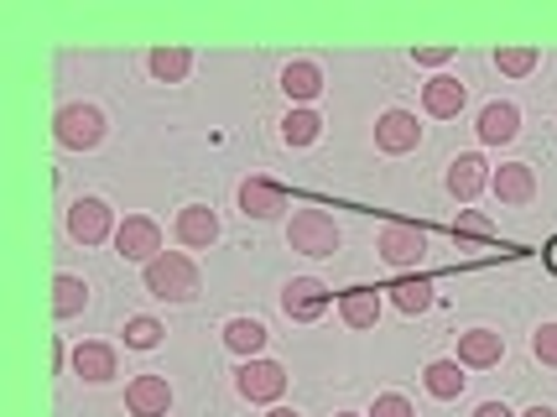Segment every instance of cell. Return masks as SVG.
<instances>
[{
  "label": "cell",
  "mask_w": 557,
  "mask_h": 417,
  "mask_svg": "<svg viewBox=\"0 0 557 417\" xmlns=\"http://www.w3.org/2000/svg\"><path fill=\"white\" fill-rule=\"evenodd\" d=\"M162 334H168V329L151 319V314H136V319H125V344H131V349H157V344H162Z\"/></svg>",
  "instance_id": "obj_27"
},
{
  "label": "cell",
  "mask_w": 557,
  "mask_h": 417,
  "mask_svg": "<svg viewBox=\"0 0 557 417\" xmlns=\"http://www.w3.org/2000/svg\"><path fill=\"white\" fill-rule=\"evenodd\" d=\"M282 89H287V99L302 110L308 99L323 95V69H318V63H308V58H297V63H287V69H282Z\"/></svg>",
  "instance_id": "obj_19"
},
{
  "label": "cell",
  "mask_w": 557,
  "mask_h": 417,
  "mask_svg": "<svg viewBox=\"0 0 557 417\" xmlns=\"http://www.w3.org/2000/svg\"><path fill=\"white\" fill-rule=\"evenodd\" d=\"M267 417H297V413H292V407H271Z\"/></svg>",
  "instance_id": "obj_36"
},
{
  "label": "cell",
  "mask_w": 557,
  "mask_h": 417,
  "mask_svg": "<svg viewBox=\"0 0 557 417\" xmlns=\"http://www.w3.org/2000/svg\"><path fill=\"white\" fill-rule=\"evenodd\" d=\"M412 58H417V63H422V69H443V63L454 58V48H417Z\"/></svg>",
  "instance_id": "obj_32"
},
{
  "label": "cell",
  "mask_w": 557,
  "mask_h": 417,
  "mask_svg": "<svg viewBox=\"0 0 557 417\" xmlns=\"http://www.w3.org/2000/svg\"><path fill=\"white\" fill-rule=\"evenodd\" d=\"M287 209V188L271 177H245L240 183V214L245 220H282Z\"/></svg>",
  "instance_id": "obj_10"
},
{
  "label": "cell",
  "mask_w": 557,
  "mask_h": 417,
  "mask_svg": "<svg viewBox=\"0 0 557 417\" xmlns=\"http://www.w3.org/2000/svg\"><path fill=\"white\" fill-rule=\"evenodd\" d=\"M146 293L162 297V303H194L198 297L194 256H183V250H162V256L146 267Z\"/></svg>",
  "instance_id": "obj_1"
},
{
  "label": "cell",
  "mask_w": 557,
  "mask_h": 417,
  "mask_svg": "<svg viewBox=\"0 0 557 417\" xmlns=\"http://www.w3.org/2000/svg\"><path fill=\"white\" fill-rule=\"evenodd\" d=\"M474 417H516L506 402H485V407H474Z\"/></svg>",
  "instance_id": "obj_33"
},
{
  "label": "cell",
  "mask_w": 557,
  "mask_h": 417,
  "mask_svg": "<svg viewBox=\"0 0 557 417\" xmlns=\"http://www.w3.org/2000/svg\"><path fill=\"white\" fill-rule=\"evenodd\" d=\"M542 261H547V271H553V277H557V235H553V241H547V246H542Z\"/></svg>",
  "instance_id": "obj_34"
},
{
  "label": "cell",
  "mask_w": 557,
  "mask_h": 417,
  "mask_svg": "<svg viewBox=\"0 0 557 417\" xmlns=\"http://www.w3.org/2000/svg\"><path fill=\"white\" fill-rule=\"evenodd\" d=\"M172 235H177L188 250H209L219 241V214L209 209V204H188V209H177Z\"/></svg>",
  "instance_id": "obj_11"
},
{
  "label": "cell",
  "mask_w": 557,
  "mask_h": 417,
  "mask_svg": "<svg viewBox=\"0 0 557 417\" xmlns=\"http://www.w3.org/2000/svg\"><path fill=\"white\" fill-rule=\"evenodd\" d=\"M391 303H396L401 314H428V308H433V282L407 271V277H396V282H391Z\"/></svg>",
  "instance_id": "obj_24"
},
{
  "label": "cell",
  "mask_w": 557,
  "mask_h": 417,
  "mask_svg": "<svg viewBox=\"0 0 557 417\" xmlns=\"http://www.w3.org/2000/svg\"><path fill=\"white\" fill-rule=\"evenodd\" d=\"M224 344H230L235 355H245V360H261V349H267V323L230 319V323H224Z\"/></svg>",
  "instance_id": "obj_23"
},
{
  "label": "cell",
  "mask_w": 557,
  "mask_h": 417,
  "mask_svg": "<svg viewBox=\"0 0 557 417\" xmlns=\"http://www.w3.org/2000/svg\"><path fill=\"white\" fill-rule=\"evenodd\" d=\"M287 246L297 256H334L339 250V224L329 220L323 209H297L287 224Z\"/></svg>",
  "instance_id": "obj_3"
},
{
  "label": "cell",
  "mask_w": 557,
  "mask_h": 417,
  "mask_svg": "<svg viewBox=\"0 0 557 417\" xmlns=\"http://www.w3.org/2000/svg\"><path fill=\"white\" fill-rule=\"evenodd\" d=\"M115 256H121V261H141V267H151V261L162 256V230H157V220H146V214L121 220V230H115Z\"/></svg>",
  "instance_id": "obj_6"
},
{
  "label": "cell",
  "mask_w": 557,
  "mask_h": 417,
  "mask_svg": "<svg viewBox=\"0 0 557 417\" xmlns=\"http://www.w3.org/2000/svg\"><path fill=\"white\" fill-rule=\"evenodd\" d=\"M235 392H240L245 402H282L287 370L276 366V360H245V366L235 370Z\"/></svg>",
  "instance_id": "obj_8"
},
{
  "label": "cell",
  "mask_w": 557,
  "mask_h": 417,
  "mask_svg": "<svg viewBox=\"0 0 557 417\" xmlns=\"http://www.w3.org/2000/svg\"><path fill=\"white\" fill-rule=\"evenodd\" d=\"M532 355L542 366H557V323H542L532 334Z\"/></svg>",
  "instance_id": "obj_30"
},
{
  "label": "cell",
  "mask_w": 557,
  "mask_h": 417,
  "mask_svg": "<svg viewBox=\"0 0 557 417\" xmlns=\"http://www.w3.org/2000/svg\"><path fill=\"white\" fill-rule=\"evenodd\" d=\"M125 407H131V417H168L172 413L168 376H136V381L125 387Z\"/></svg>",
  "instance_id": "obj_12"
},
{
  "label": "cell",
  "mask_w": 557,
  "mask_h": 417,
  "mask_svg": "<svg viewBox=\"0 0 557 417\" xmlns=\"http://www.w3.org/2000/svg\"><path fill=\"white\" fill-rule=\"evenodd\" d=\"M370 417H417V413H412V402H407L401 392H386V396H375Z\"/></svg>",
  "instance_id": "obj_31"
},
{
  "label": "cell",
  "mask_w": 557,
  "mask_h": 417,
  "mask_svg": "<svg viewBox=\"0 0 557 417\" xmlns=\"http://www.w3.org/2000/svg\"><path fill=\"white\" fill-rule=\"evenodd\" d=\"M73 370L89 381V387H104V381H115V349L110 344H99V340H84L78 349H73Z\"/></svg>",
  "instance_id": "obj_17"
},
{
  "label": "cell",
  "mask_w": 557,
  "mask_h": 417,
  "mask_svg": "<svg viewBox=\"0 0 557 417\" xmlns=\"http://www.w3.org/2000/svg\"><path fill=\"white\" fill-rule=\"evenodd\" d=\"M417 142H422V125H417L412 110H386V115L375 121V147L391 151V157L417 151Z\"/></svg>",
  "instance_id": "obj_13"
},
{
  "label": "cell",
  "mask_w": 557,
  "mask_h": 417,
  "mask_svg": "<svg viewBox=\"0 0 557 417\" xmlns=\"http://www.w3.org/2000/svg\"><path fill=\"white\" fill-rule=\"evenodd\" d=\"M536 58H542L536 48H495V69L510 78H527L536 69Z\"/></svg>",
  "instance_id": "obj_28"
},
{
  "label": "cell",
  "mask_w": 557,
  "mask_h": 417,
  "mask_svg": "<svg viewBox=\"0 0 557 417\" xmlns=\"http://www.w3.org/2000/svg\"><path fill=\"white\" fill-rule=\"evenodd\" d=\"M339 314L349 329H375L381 323V293L375 287H349V293H339Z\"/></svg>",
  "instance_id": "obj_20"
},
{
  "label": "cell",
  "mask_w": 557,
  "mask_h": 417,
  "mask_svg": "<svg viewBox=\"0 0 557 417\" xmlns=\"http://www.w3.org/2000/svg\"><path fill=\"white\" fill-rule=\"evenodd\" d=\"M500 355H506V340H500L495 329H469V334H459V366L463 370L500 366Z\"/></svg>",
  "instance_id": "obj_15"
},
{
  "label": "cell",
  "mask_w": 557,
  "mask_h": 417,
  "mask_svg": "<svg viewBox=\"0 0 557 417\" xmlns=\"http://www.w3.org/2000/svg\"><path fill=\"white\" fill-rule=\"evenodd\" d=\"M422 105H428V115H437V121H454L463 105H469V89H463L454 74H437L428 89H422Z\"/></svg>",
  "instance_id": "obj_18"
},
{
  "label": "cell",
  "mask_w": 557,
  "mask_h": 417,
  "mask_svg": "<svg viewBox=\"0 0 557 417\" xmlns=\"http://www.w3.org/2000/svg\"><path fill=\"white\" fill-rule=\"evenodd\" d=\"M375 250H381V261H391L396 271H412L417 261L428 256V230H422V224H407V220H391L386 230H381Z\"/></svg>",
  "instance_id": "obj_5"
},
{
  "label": "cell",
  "mask_w": 557,
  "mask_h": 417,
  "mask_svg": "<svg viewBox=\"0 0 557 417\" xmlns=\"http://www.w3.org/2000/svg\"><path fill=\"white\" fill-rule=\"evenodd\" d=\"M84 308H89V287H84V277L58 271V277H52V314H58V319H73V314H84Z\"/></svg>",
  "instance_id": "obj_21"
},
{
  "label": "cell",
  "mask_w": 557,
  "mask_h": 417,
  "mask_svg": "<svg viewBox=\"0 0 557 417\" xmlns=\"http://www.w3.org/2000/svg\"><path fill=\"white\" fill-rule=\"evenodd\" d=\"M334 303V293L318 282V277H292L287 287H282V314H287L292 323H313L323 319V308Z\"/></svg>",
  "instance_id": "obj_7"
},
{
  "label": "cell",
  "mask_w": 557,
  "mask_h": 417,
  "mask_svg": "<svg viewBox=\"0 0 557 417\" xmlns=\"http://www.w3.org/2000/svg\"><path fill=\"white\" fill-rule=\"evenodd\" d=\"M490 235H495V224L480 209H463L459 220H454V241H490Z\"/></svg>",
  "instance_id": "obj_29"
},
{
  "label": "cell",
  "mask_w": 557,
  "mask_h": 417,
  "mask_svg": "<svg viewBox=\"0 0 557 417\" xmlns=\"http://www.w3.org/2000/svg\"><path fill=\"white\" fill-rule=\"evenodd\" d=\"M52 136L63 151H95L104 142V110L99 105H63L52 121Z\"/></svg>",
  "instance_id": "obj_2"
},
{
  "label": "cell",
  "mask_w": 557,
  "mask_h": 417,
  "mask_svg": "<svg viewBox=\"0 0 557 417\" xmlns=\"http://www.w3.org/2000/svg\"><path fill=\"white\" fill-rule=\"evenodd\" d=\"M146 63H151V74L162 78V84H183V78H188V69H194V52H188V48H157Z\"/></svg>",
  "instance_id": "obj_26"
},
{
  "label": "cell",
  "mask_w": 557,
  "mask_h": 417,
  "mask_svg": "<svg viewBox=\"0 0 557 417\" xmlns=\"http://www.w3.org/2000/svg\"><path fill=\"white\" fill-rule=\"evenodd\" d=\"M490 162L480 157V151H459L454 162H448V194L459 198V204H474V198L490 188Z\"/></svg>",
  "instance_id": "obj_9"
},
{
  "label": "cell",
  "mask_w": 557,
  "mask_h": 417,
  "mask_svg": "<svg viewBox=\"0 0 557 417\" xmlns=\"http://www.w3.org/2000/svg\"><path fill=\"white\" fill-rule=\"evenodd\" d=\"M490 188H495V198H500V204H532V198H536L532 162H500V168H495V177H490Z\"/></svg>",
  "instance_id": "obj_14"
},
{
  "label": "cell",
  "mask_w": 557,
  "mask_h": 417,
  "mask_svg": "<svg viewBox=\"0 0 557 417\" xmlns=\"http://www.w3.org/2000/svg\"><path fill=\"white\" fill-rule=\"evenodd\" d=\"M422 387H428L437 402H454V396L469 387V376H463L459 360H433V366L422 370Z\"/></svg>",
  "instance_id": "obj_22"
},
{
  "label": "cell",
  "mask_w": 557,
  "mask_h": 417,
  "mask_svg": "<svg viewBox=\"0 0 557 417\" xmlns=\"http://www.w3.org/2000/svg\"><path fill=\"white\" fill-rule=\"evenodd\" d=\"M521 417H557V413H553V407H542V402H536L532 413H521Z\"/></svg>",
  "instance_id": "obj_35"
},
{
  "label": "cell",
  "mask_w": 557,
  "mask_h": 417,
  "mask_svg": "<svg viewBox=\"0 0 557 417\" xmlns=\"http://www.w3.org/2000/svg\"><path fill=\"white\" fill-rule=\"evenodd\" d=\"M339 417H360V413H339Z\"/></svg>",
  "instance_id": "obj_37"
},
{
  "label": "cell",
  "mask_w": 557,
  "mask_h": 417,
  "mask_svg": "<svg viewBox=\"0 0 557 417\" xmlns=\"http://www.w3.org/2000/svg\"><path fill=\"white\" fill-rule=\"evenodd\" d=\"M115 209L104 204V198L95 194H84V198H73V209H69V235L78 241V246H104V241H115Z\"/></svg>",
  "instance_id": "obj_4"
},
{
  "label": "cell",
  "mask_w": 557,
  "mask_h": 417,
  "mask_svg": "<svg viewBox=\"0 0 557 417\" xmlns=\"http://www.w3.org/2000/svg\"><path fill=\"white\" fill-rule=\"evenodd\" d=\"M318 136H323V121H318V110H287V121H282V142L287 147H313Z\"/></svg>",
  "instance_id": "obj_25"
},
{
  "label": "cell",
  "mask_w": 557,
  "mask_h": 417,
  "mask_svg": "<svg viewBox=\"0 0 557 417\" xmlns=\"http://www.w3.org/2000/svg\"><path fill=\"white\" fill-rule=\"evenodd\" d=\"M516 136H521V110H516V105L495 99V105L480 110V142H485V147H506Z\"/></svg>",
  "instance_id": "obj_16"
}]
</instances>
